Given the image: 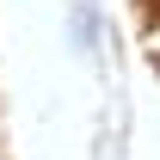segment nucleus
Wrapping results in <instances>:
<instances>
[{"mask_svg": "<svg viewBox=\"0 0 160 160\" xmlns=\"http://www.w3.org/2000/svg\"><path fill=\"white\" fill-rule=\"evenodd\" d=\"M68 31H74V43L86 49V56H99V12H92L86 0H80L74 12H68Z\"/></svg>", "mask_w": 160, "mask_h": 160, "instance_id": "obj_1", "label": "nucleus"}]
</instances>
